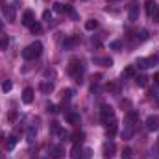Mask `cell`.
Instances as JSON below:
<instances>
[{
	"label": "cell",
	"mask_w": 159,
	"mask_h": 159,
	"mask_svg": "<svg viewBox=\"0 0 159 159\" xmlns=\"http://www.w3.org/2000/svg\"><path fill=\"white\" fill-rule=\"evenodd\" d=\"M41 54H43V43H41V41L32 43L30 46H26V48L22 50V57H24V59H37Z\"/></svg>",
	"instance_id": "obj_1"
},
{
	"label": "cell",
	"mask_w": 159,
	"mask_h": 159,
	"mask_svg": "<svg viewBox=\"0 0 159 159\" xmlns=\"http://www.w3.org/2000/svg\"><path fill=\"white\" fill-rule=\"evenodd\" d=\"M100 119H102V122H106V124L113 122L115 120V109L109 104H104L102 109H100Z\"/></svg>",
	"instance_id": "obj_2"
},
{
	"label": "cell",
	"mask_w": 159,
	"mask_h": 159,
	"mask_svg": "<svg viewBox=\"0 0 159 159\" xmlns=\"http://www.w3.org/2000/svg\"><path fill=\"white\" fill-rule=\"evenodd\" d=\"M157 61H159L157 56H150V57H139L135 65H137L139 69H150V67H156Z\"/></svg>",
	"instance_id": "obj_3"
},
{
	"label": "cell",
	"mask_w": 159,
	"mask_h": 159,
	"mask_svg": "<svg viewBox=\"0 0 159 159\" xmlns=\"http://www.w3.org/2000/svg\"><path fill=\"white\" fill-rule=\"evenodd\" d=\"M70 74L74 76V80H76L78 83H81V81H83V80H81V74H83V65L78 63V61H72V63H70Z\"/></svg>",
	"instance_id": "obj_4"
},
{
	"label": "cell",
	"mask_w": 159,
	"mask_h": 159,
	"mask_svg": "<svg viewBox=\"0 0 159 159\" xmlns=\"http://www.w3.org/2000/svg\"><path fill=\"white\" fill-rule=\"evenodd\" d=\"M139 13H141V6L137 2H133V4L128 6V19H129V22H135L139 19Z\"/></svg>",
	"instance_id": "obj_5"
},
{
	"label": "cell",
	"mask_w": 159,
	"mask_h": 159,
	"mask_svg": "<svg viewBox=\"0 0 159 159\" xmlns=\"http://www.w3.org/2000/svg\"><path fill=\"white\" fill-rule=\"evenodd\" d=\"M115 150H117L115 143H113V141H107V143L104 144V148H102V152H104V157H106V159H111L113 156H115Z\"/></svg>",
	"instance_id": "obj_6"
},
{
	"label": "cell",
	"mask_w": 159,
	"mask_h": 159,
	"mask_svg": "<svg viewBox=\"0 0 159 159\" xmlns=\"http://www.w3.org/2000/svg\"><path fill=\"white\" fill-rule=\"evenodd\" d=\"M146 128L150 131H157L159 129V115H150L146 119Z\"/></svg>",
	"instance_id": "obj_7"
},
{
	"label": "cell",
	"mask_w": 159,
	"mask_h": 159,
	"mask_svg": "<svg viewBox=\"0 0 159 159\" xmlns=\"http://www.w3.org/2000/svg\"><path fill=\"white\" fill-rule=\"evenodd\" d=\"M133 133H135V129H133V124H126V126H124V129L120 131V137H122L124 141H129V139L133 137Z\"/></svg>",
	"instance_id": "obj_8"
},
{
	"label": "cell",
	"mask_w": 159,
	"mask_h": 159,
	"mask_svg": "<svg viewBox=\"0 0 159 159\" xmlns=\"http://www.w3.org/2000/svg\"><path fill=\"white\" fill-rule=\"evenodd\" d=\"M78 43H80L78 35H70V37H67V39H65V43H63V48H65V50H72Z\"/></svg>",
	"instance_id": "obj_9"
},
{
	"label": "cell",
	"mask_w": 159,
	"mask_h": 159,
	"mask_svg": "<svg viewBox=\"0 0 159 159\" xmlns=\"http://www.w3.org/2000/svg\"><path fill=\"white\" fill-rule=\"evenodd\" d=\"M34 22H35V17H34V11H30V9H28V11H24V15H22V24L30 28V26H32Z\"/></svg>",
	"instance_id": "obj_10"
},
{
	"label": "cell",
	"mask_w": 159,
	"mask_h": 159,
	"mask_svg": "<svg viewBox=\"0 0 159 159\" xmlns=\"http://www.w3.org/2000/svg\"><path fill=\"white\" fill-rule=\"evenodd\" d=\"M70 157L72 159H81L83 157V148H81L80 143H74V146H72V150H70Z\"/></svg>",
	"instance_id": "obj_11"
},
{
	"label": "cell",
	"mask_w": 159,
	"mask_h": 159,
	"mask_svg": "<svg viewBox=\"0 0 159 159\" xmlns=\"http://www.w3.org/2000/svg\"><path fill=\"white\" fill-rule=\"evenodd\" d=\"M22 102H24V104H32V102H34V89H32V87H26V89L22 91Z\"/></svg>",
	"instance_id": "obj_12"
},
{
	"label": "cell",
	"mask_w": 159,
	"mask_h": 159,
	"mask_svg": "<svg viewBox=\"0 0 159 159\" xmlns=\"http://www.w3.org/2000/svg\"><path fill=\"white\" fill-rule=\"evenodd\" d=\"M4 15H6L7 22H15V6H6L4 7Z\"/></svg>",
	"instance_id": "obj_13"
},
{
	"label": "cell",
	"mask_w": 159,
	"mask_h": 159,
	"mask_svg": "<svg viewBox=\"0 0 159 159\" xmlns=\"http://www.w3.org/2000/svg\"><path fill=\"white\" fill-rule=\"evenodd\" d=\"M61 154H63V148H61V146H52V148H50L48 157H50V159H59V157H61Z\"/></svg>",
	"instance_id": "obj_14"
},
{
	"label": "cell",
	"mask_w": 159,
	"mask_h": 159,
	"mask_svg": "<svg viewBox=\"0 0 159 159\" xmlns=\"http://www.w3.org/2000/svg\"><path fill=\"white\" fill-rule=\"evenodd\" d=\"M39 89H41V93H43V94H50V93L54 91V83H52V81H43Z\"/></svg>",
	"instance_id": "obj_15"
},
{
	"label": "cell",
	"mask_w": 159,
	"mask_h": 159,
	"mask_svg": "<svg viewBox=\"0 0 159 159\" xmlns=\"http://www.w3.org/2000/svg\"><path fill=\"white\" fill-rule=\"evenodd\" d=\"M17 141H19V139H17V135H15V133H13V135H9V137L6 139V150H13V148H15V144H17Z\"/></svg>",
	"instance_id": "obj_16"
},
{
	"label": "cell",
	"mask_w": 159,
	"mask_h": 159,
	"mask_svg": "<svg viewBox=\"0 0 159 159\" xmlns=\"http://www.w3.org/2000/svg\"><path fill=\"white\" fill-rule=\"evenodd\" d=\"M93 61H94V63H100V65H104V67H111V65H113V59H111V57H94Z\"/></svg>",
	"instance_id": "obj_17"
},
{
	"label": "cell",
	"mask_w": 159,
	"mask_h": 159,
	"mask_svg": "<svg viewBox=\"0 0 159 159\" xmlns=\"http://www.w3.org/2000/svg\"><path fill=\"white\" fill-rule=\"evenodd\" d=\"M65 119H67L69 124H74V126L80 124V115H78V113H67V117H65Z\"/></svg>",
	"instance_id": "obj_18"
},
{
	"label": "cell",
	"mask_w": 159,
	"mask_h": 159,
	"mask_svg": "<svg viewBox=\"0 0 159 159\" xmlns=\"http://www.w3.org/2000/svg\"><path fill=\"white\" fill-rule=\"evenodd\" d=\"M106 91H107V93H111V94H117V93H119V83H115V81L106 83Z\"/></svg>",
	"instance_id": "obj_19"
},
{
	"label": "cell",
	"mask_w": 159,
	"mask_h": 159,
	"mask_svg": "<svg viewBox=\"0 0 159 159\" xmlns=\"http://www.w3.org/2000/svg\"><path fill=\"white\" fill-rule=\"evenodd\" d=\"M26 137H28V143H34V141H35V137H37V128H35V126H30V128H28V135H26Z\"/></svg>",
	"instance_id": "obj_20"
},
{
	"label": "cell",
	"mask_w": 159,
	"mask_h": 159,
	"mask_svg": "<svg viewBox=\"0 0 159 159\" xmlns=\"http://www.w3.org/2000/svg\"><path fill=\"white\" fill-rule=\"evenodd\" d=\"M96 28H98V20H96V19H89V20L85 22V30L93 32V30H96Z\"/></svg>",
	"instance_id": "obj_21"
},
{
	"label": "cell",
	"mask_w": 159,
	"mask_h": 159,
	"mask_svg": "<svg viewBox=\"0 0 159 159\" xmlns=\"http://www.w3.org/2000/svg\"><path fill=\"white\" fill-rule=\"evenodd\" d=\"M135 81H137V85H139V87H146V85H148V78H146L144 74L135 76Z\"/></svg>",
	"instance_id": "obj_22"
},
{
	"label": "cell",
	"mask_w": 159,
	"mask_h": 159,
	"mask_svg": "<svg viewBox=\"0 0 159 159\" xmlns=\"http://www.w3.org/2000/svg\"><path fill=\"white\" fill-rule=\"evenodd\" d=\"M115 133H117V122H115V120H113V122H111V124H109V126H107V137H109V139H111V137H113V135H115Z\"/></svg>",
	"instance_id": "obj_23"
},
{
	"label": "cell",
	"mask_w": 159,
	"mask_h": 159,
	"mask_svg": "<svg viewBox=\"0 0 159 159\" xmlns=\"http://www.w3.org/2000/svg\"><path fill=\"white\" fill-rule=\"evenodd\" d=\"M120 157L122 159H133V150H131V148H124V150L120 152Z\"/></svg>",
	"instance_id": "obj_24"
},
{
	"label": "cell",
	"mask_w": 159,
	"mask_h": 159,
	"mask_svg": "<svg viewBox=\"0 0 159 159\" xmlns=\"http://www.w3.org/2000/svg\"><path fill=\"white\" fill-rule=\"evenodd\" d=\"M135 76V69L133 67H128V69H124V72H122V78H133Z\"/></svg>",
	"instance_id": "obj_25"
},
{
	"label": "cell",
	"mask_w": 159,
	"mask_h": 159,
	"mask_svg": "<svg viewBox=\"0 0 159 159\" xmlns=\"http://www.w3.org/2000/svg\"><path fill=\"white\" fill-rule=\"evenodd\" d=\"M7 46H9V37L7 35H0V48L6 50Z\"/></svg>",
	"instance_id": "obj_26"
},
{
	"label": "cell",
	"mask_w": 159,
	"mask_h": 159,
	"mask_svg": "<svg viewBox=\"0 0 159 159\" xmlns=\"http://www.w3.org/2000/svg\"><path fill=\"white\" fill-rule=\"evenodd\" d=\"M144 6H146V13L152 15V11H154V7H156V2H154V0H146Z\"/></svg>",
	"instance_id": "obj_27"
},
{
	"label": "cell",
	"mask_w": 159,
	"mask_h": 159,
	"mask_svg": "<svg viewBox=\"0 0 159 159\" xmlns=\"http://www.w3.org/2000/svg\"><path fill=\"white\" fill-rule=\"evenodd\" d=\"M128 120H129V124H135V122L139 120V113H137V111H129V113H128Z\"/></svg>",
	"instance_id": "obj_28"
},
{
	"label": "cell",
	"mask_w": 159,
	"mask_h": 159,
	"mask_svg": "<svg viewBox=\"0 0 159 159\" xmlns=\"http://www.w3.org/2000/svg\"><path fill=\"white\" fill-rule=\"evenodd\" d=\"M30 32H32V34H41V32H43V26H41L39 22H34V24L30 26Z\"/></svg>",
	"instance_id": "obj_29"
},
{
	"label": "cell",
	"mask_w": 159,
	"mask_h": 159,
	"mask_svg": "<svg viewBox=\"0 0 159 159\" xmlns=\"http://www.w3.org/2000/svg\"><path fill=\"white\" fill-rule=\"evenodd\" d=\"M54 11H56V13H63V11H65V4H61V2H54Z\"/></svg>",
	"instance_id": "obj_30"
},
{
	"label": "cell",
	"mask_w": 159,
	"mask_h": 159,
	"mask_svg": "<svg viewBox=\"0 0 159 159\" xmlns=\"http://www.w3.org/2000/svg\"><path fill=\"white\" fill-rule=\"evenodd\" d=\"M11 87H13V83H11L9 80H4V81H2V91H4V93L11 91Z\"/></svg>",
	"instance_id": "obj_31"
},
{
	"label": "cell",
	"mask_w": 159,
	"mask_h": 159,
	"mask_svg": "<svg viewBox=\"0 0 159 159\" xmlns=\"http://www.w3.org/2000/svg\"><path fill=\"white\" fill-rule=\"evenodd\" d=\"M150 17L154 19V22H159V4H156V7H154V11H152Z\"/></svg>",
	"instance_id": "obj_32"
},
{
	"label": "cell",
	"mask_w": 159,
	"mask_h": 159,
	"mask_svg": "<svg viewBox=\"0 0 159 159\" xmlns=\"http://www.w3.org/2000/svg\"><path fill=\"white\" fill-rule=\"evenodd\" d=\"M137 39L139 41H146L148 39V30H141V32L137 34Z\"/></svg>",
	"instance_id": "obj_33"
},
{
	"label": "cell",
	"mask_w": 159,
	"mask_h": 159,
	"mask_svg": "<svg viewBox=\"0 0 159 159\" xmlns=\"http://www.w3.org/2000/svg\"><path fill=\"white\" fill-rule=\"evenodd\" d=\"M109 48H111V50H120V48H122V43H120V41H113V43L109 44Z\"/></svg>",
	"instance_id": "obj_34"
},
{
	"label": "cell",
	"mask_w": 159,
	"mask_h": 159,
	"mask_svg": "<svg viewBox=\"0 0 159 159\" xmlns=\"http://www.w3.org/2000/svg\"><path fill=\"white\" fill-rule=\"evenodd\" d=\"M46 111H50V113H57L59 109H57V106H54V104H46Z\"/></svg>",
	"instance_id": "obj_35"
},
{
	"label": "cell",
	"mask_w": 159,
	"mask_h": 159,
	"mask_svg": "<svg viewBox=\"0 0 159 159\" xmlns=\"http://www.w3.org/2000/svg\"><path fill=\"white\" fill-rule=\"evenodd\" d=\"M83 157L91 159V157H93V150H91V148H83Z\"/></svg>",
	"instance_id": "obj_36"
},
{
	"label": "cell",
	"mask_w": 159,
	"mask_h": 159,
	"mask_svg": "<svg viewBox=\"0 0 159 159\" xmlns=\"http://www.w3.org/2000/svg\"><path fill=\"white\" fill-rule=\"evenodd\" d=\"M72 137H74V143H81V139H83V133H81V131H80V133L76 131Z\"/></svg>",
	"instance_id": "obj_37"
},
{
	"label": "cell",
	"mask_w": 159,
	"mask_h": 159,
	"mask_svg": "<svg viewBox=\"0 0 159 159\" xmlns=\"http://www.w3.org/2000/svg\"><path fill=\"white\" fill-rule=\"evenodd\" d=\"M43 19H44V20H46V22H50V20H52V13H50V11H48V9H46V11H44V13H43Z\"/></svg>",
	"instance_id": "obj_38"
},
{
	"label": "cell",
	"mask_w": 159,
	"mask_h": 159,
	"mask_svg": "<svg viewBox=\"0 0 159 159\" xmlns=\"http://www.w3.org/2000/svg\"><path fill=\"white\" fill-rule=\"evenodd\" d=\"M63 98H65V100H70V98H72V91H70V89L63 91Z\"/></svg>",
	"instance_id": "obj_39"
},
{
	"label": "cell",
	"mask_w": 159,
	"mask_h": 159,
	"mask_svg": "<svg viewBox=\"0 0 159 159\" xmlns=\"http://www.w3.org/2000/svg\"><path fill=\"white\" fill-rule=\"evenodd\" d=\"M17 119V111H11V113H9V120H15Z\"/></svg>",
	"instance_id": "obj_40"
},
{
	"label": "cell",
	"mask_w": 159,
	"mask_h": 159,
	"mask_svg": "<svg viewBox=\"0 0 159 159\" xmlns=\"http://www.w3.org/2000/svg\"><path fill=\"white\" fill-rule=\"evenodd\" d=\"M100 78H102V74H96V76H93V81H94V83H98Z\"/></svg>",
	"instance_id": "obj_41"
},
{
	"label": "cell",
	"mask_w": 159,
	"mask_h": 159,
	"mask_svg": "<svg viewBox=\"0 0 159 159\" xmlns=\"http://www.w3.org/2000/svg\"><path fill=\"white\" fill-rule=\"evenodd\" d=\"M154 81H156V83H157V85H159V72H157V74H156V76H154Z\"/></svg>",
	"instance_id": "obj_42"
},
{
	"label": "cell",
	"mask_w": 159,
	"mask_h": 159,
	"mask_svg": "<svg viewBox=\"0 0 159 159\" xmlns=\"http://www.w3.org/2000/svg\"><path fill=\"white\" fill-rule=\"evenodd\" d=\"M2 28H4V22H2V20H0V32H2Z\"/></svg>",
	"instance_id": "obj_43"
},
{
	"label": "cell",
	"mask_w": 159,
	"mask_h": 159,
	"mask_svg": "<svg viewBox=\"0 0 159 159\" xmlns=\"http://www.w3.org/2000/svg\"><path fill=\"white\" fill-rule=\"evenodd\" d=\"M157 144H159V141H157Z\"/></svg>",
	"instance_id": "obj_44"
}]
</instances>
